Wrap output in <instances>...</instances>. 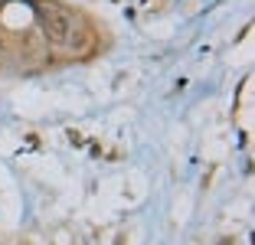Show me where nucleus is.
Returning <instances> with one entry per match:
<instances>
[{
    "label": "nucleus",
    "instance_id": "obj_2",
    "mask_svg": "<svg viewBox=\"0 0 255 245\" xmlns=\"http://www.w3.org/2000/svg\"><path fill=\"white\" fill-rule=\"evenodd\" d=\"M219 245H236V242H233V239H223V242H219Z\"/></svg>",
    "mask_w": 255,
    "mask_h": 245
},
{
    "label": "nucleus",
    "instance_id": "obj_1",
    "mask_svg": "<svg viewBox=\"0 0 255 245\" xmlns=\"http://www.w3.org/2000/svg\"><path fill=\"white\" fill-rule=\"evenodd\" d=\"M36 16H39V26H43V36L49 39V43H66V39L72 36V20H69L66 10L43 3V7L36 10Z\"/></svg>",
    "mask_w": 255,
    "mask_h": 245
}]
</instances>
